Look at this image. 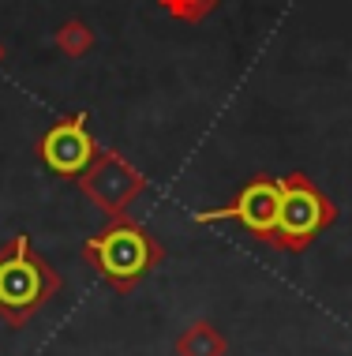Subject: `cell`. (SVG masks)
I'll return each instance as SVG.
<instances>
[{
    "label": "cell",
    "instance_id": "4",
    "mask_svg": "<svg viewBox=\"0 0 352 356\" xmlns=\"http://www.w3.org/2000/svg\"><path fill=\"white\" fill-rule=\"evenodd\" d=\"M75 188L90 199L106 218H131V203L146 191V177L117 150H98V158L75 177Z\"/></svg>",
    "mask_w": 352,
    "mask_h": 356
},
{
    "label": "cell",
    "instance_id": "7",
    "mask_svg": "<svg viewBox=\"0 0 352 356\" xmlns=\"http://www.w3.org/2000/svg\"><path fill=\"white\" fill-rule=\"evenodd\" d=\"M225 353H229L225 334L217 330L214 323H206V319L192 323L176 338V356H225Z\"/></svg>",
    "mask_w": 352,
    "mask_h": 356
},
{
    "label": "cell",
    "instance_id": "9",
    "mask_svg": "<svg viewBox=\"0 0 352 356\" xmlns=\"http://www.w3.org/2000/svg\"><path fill=\"white\" fill-rule=\"evenodd\" d=\"M217 4H221V0H158L161 12L169 19H176V23H184V26H199L206 15L217 12Z\"/></svg>",
    "mask_w": 352,
    "mask_h": 356
},
{
    "label": "cell",
    "instance_id": "2",
    "mask_svg": "<svg viewBox=\"0 0 352 356\" xmlns=\"http://www.w3.org/2000/svg\"><path fill=\"white\" fill-rule=\"evenodd\" d=\"M60 289L64 277L34 252L26 233H15L0 248V319L8 326H26Z\"/></svg>",
    "mask_w": 352,
    "mask_h": 356
},
{
    "label": "cell",
    "instance_id": "5",
    "mask_svg": "<svg viewBox=\"0 0 352 356\" xmlns=\"http://www.w3.org/2000/svg\"><path fill=\"white\" fill-rule=\"evenodd\" d=\"M278 207H281V184L278 177H255L240 188V195L221 210H199L195 225H210V221H236L244 225L255 240H270L278 225Z\"/></svg>",
    "mask_w": 352,
    "mask_h": 356
},
{
    "label": "cell",
    "instance_id": "1",
    "mask_svg": "<svg viewBox=\"0 0 352 356\" xmlns=\"http://www.w3.org/2000/svg\"><path fill=\"white\" fill-rule=\"evenodd\" d=\"M83 263L106 282L112 293L128 296L146 274H154L165 263V248L154 233L139 225L135 218H117L101 233H94L83 244Z\"/></svg>",
    "mask_w": 352,
    "mask_h": 356
},
{
    "label": "cell",
    "instance_id": "8",
    "mask_svg": "<svg viewBox=\"0 0 352 356\" xmlns=\"http://www.w3.org/2000/svg\"><path fill=\"white\" fill-rule=\"evenodd\" d=\"M56 49H60L64 56H87L94 49V26L83 23V19H64L60 26H56Z\"/></svg>",
    "mask_w": 352,
    "mask_h": 356
},
{
    "label": "cell",
    "instance_id": "3",
    "mask_svg": "<svg viewBox=\"0 0 352 356\" xmlns=\"http://www.w3.org/2000/svg\"><path fill=\"white\" fill-rule=\"evenodd\" d=\"M278 184H281L278 225H274L266 248H278V252H308L311 240L337 221V203L308 172H289Z\"/></svg>",
    "mask_w": 352,
    "mask_h": 356
},
{
    "label": "cell",
    "instance_id": "6",
    "mask_svg": "<svg viewBox=\"0 0 352 356\" xmlns=\"http://www.w3.org/2000/svg\"><path fill=\"white\" fill-rule=\"evenodd\" d=\"M87 113H72V117H60L37 139V158L45 161V169L56 172V177H79L83 169L98 158V139L90 136L87 128Z\"/></svg>",
    "mask_w": 352,
    "mask_h": 356
},
{
    "label": "cell",
    "instance_id": "10",
    "mask_svg": "<svg viewBox=\"0 0 352 356\" xmlns=\"http://www.w3.org/2000/svg\"><path fill=\"white\" fill-rule=\"evenodd\" d=\"M4 56H8V49H4V42H0V64H4Z\"/></svg>",
    "mask_w": 352,
    "mask_h": 356
}]
</instances>
